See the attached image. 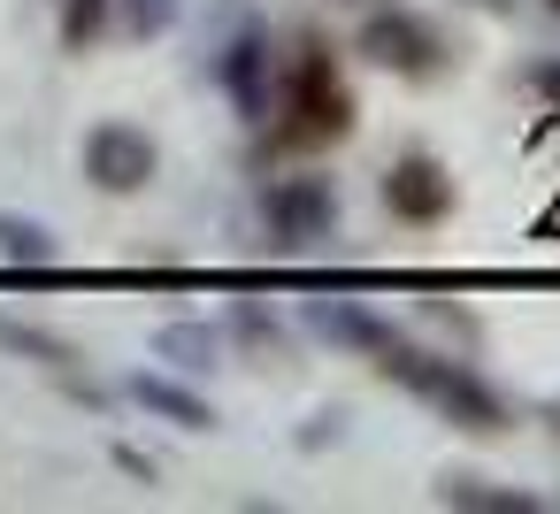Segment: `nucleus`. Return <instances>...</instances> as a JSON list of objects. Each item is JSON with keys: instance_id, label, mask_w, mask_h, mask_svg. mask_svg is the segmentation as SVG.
I'll use <instances>...</instances> for the list:
<instances>
[{"instance_id": "f257e3e1", "label": "nucleus", "mask_w": 560, "mask_h": 514, "mask_svg": "<svg viewBox=\"0 0 560 514\" xmlns=\"http://www.w3.org/2000/svg\"><path fill=\"white\" fill-rule=\"evenodd\" d=\"M346 131H353L346 70H338V55H330L323 39H307V47L292 55V70H284L277 101H269V147H277V154H292V162H307V154L338 147Z\"/></svg>"}, {"instance_id": "f03ea898", "label": "nucleus", "mask_w": 560, "mask_h": 514, "mask_svg": "<svg viewBox=\"0 0 560 514\" xmlns=\"http://www.w3.org/2000/svg\"><path fill=\"white\" fill-rule=\"evenodd\" d=\"M376 369H384L399 392H415L422 407H438V414H445L453 430H468V437H499V430H506V399H499L468 361H445V353H422V346L399 338Z\"/></svg>"}, {"instance_id": "7ed1b4c3", "label": "nucleus", "mask_w": 560, "mask_h": 514, "mask_svg": "<svg viewBox=\"0 0 560 514\" xmlns=\"http://www.w3.org/2000/svg\"><path fill=\"white\" fill-rule=\"evenodd\" d=\"M361 62L369 70H392V78H407V85H430V78H445V62H453V47H445V32L430 24V16H415V9H399V0H376V9L361 16Z\"/></svg>"}, {"instance_id": "20e7f679", "label": "nucleus", "mask_w": 560, "mask_h": 514, "mask_svg": "<svg viewBox=\"0 0 560 514\" xmlns=\"http://www.w3.org/2000/svg\"><path fill=\"white\" fill-rule=\"evenodd\" d=\"M78 170H85V185H93V192L124 200V192H147V185H154V170H162V147H154V131H147V124H124V116H108V124H93V131H85V147H78Z\"/></svg>"}, {"instance_id": "39448f33", "label": "nucleus", "mask_w": 560, "mask_h": 514, "mask_svg": "<svg viewBox=\"0 0 560 514\" xmlns=\"http://www.w3.org/2000/svg\"><path fill=\"white\" fill-rule=\"evenodd\" d=\"M261 223H269V238H277L284 254H307L315 238H330V231H338V185H330V177H315V170L277 177V185L261 192Z\"/></svg>"}, {"instance_id": "423d86ee", "label": "nucleus", "mask_w": 560, "mask_h": 514, "mask_svg": "<svg viewBox=\"0 0 560 514\" xmlns=\"http://www.w3.org/2000/svg\"><path fill=\"white\" fill-rule=\"evenodd\" d=\"M376 192H384V208H392L399 223H415V231H430V223L453 215V170H445L438 154H399Z\"/></svg>"}, {"instance_id": "0eeeda50", "label": "nucleus", "mask_w": 560, "mask_h": 514, "mask_svg": "<svg viewBox=\"0 0 560 514\" xmlns=\"http://www.w3.org/2000/svg\"><path fill=\"white\" fill-rule=\"evenodd\" d=\"M215 78H223V93H231V108L246 116V124H269V32L246 16V32H231V47H223V62H215Z\"/></svg>"}, {"instance_id": "6e6552de", "label": "nucleus", "mask_w": 560, "mask_h": 514, "mask_svg": "<svg viewBox=\"0 0 560 514\" xmlns=\"http://www.w3.org/2000/svg\"><path fill=\"white\" fill-rule=\"evenodd\" d=\"M307 330L330 338V346H346V353H369V361H384V353L407 338L392 315H376V307H361V300H315V307H307Z\"/></svg>"}, {"instance_id": "1a4fd4ad", "label": "nucleus", "mask_w": 560, "mask_h": 514, "mask_svg": "<svg viewBox=\"0 0 560 514\" xmlns=\"http://www.w3.org/2000/svg\"><path fill=\"white\" fill-rule=\"evenodd\" d=\"M124 399H139L147 414H162V422H177V430H215V407H208L192 384H170V376H154V369L124 376Z\"/></svg>"}, {"instance_id": "9d476101", "label": "nucleus", "mask_w": 560, "mask_h": 514, "mask_svg": "<svg viewBox=\"0 0 560 514\" xmlns=\"http://www.w3.org/2000/svg\"><path fill=\"white\" fill-rule=\"evenodd\" d=\"M0 261H9V269H62V238L39 215L0 208Z\"/></svg>"}, {"instance_id": "9b49d317", "label": "nucleus", "mask_w": 560, "mask_h": 514, "mask_svg": "<svg viewBox=\"0 0 560 514\" xmlns=\"http://www.w3.org/2000/svg\"><path fill=\"white\" fill-rule=\"evenodd\" d=\"M0 353H16V361H32L47 376H70L78 369V346L55 338V330H39V323H24V315H0Z\"/></svg>"}, {"instance_id": "f8f14e48", "label": "nucleus", "mask_w": 560, "mask_h": 514, "mask_svg": "<svg viewBox=\"0 0 560 514\" xmlns=\"http://www.w3.org/2000/svg\"><path fill=\"white\" fill-rule=\"evenodd\" d=\"M438 499H445V506H468V514H537V506H545V499L506 491V483H491V476H445Z\"/></svg>"}, {"instance_id": "ddd939ff", "label": "nucleus", "mask_w": 560, "mask_h": 514, "mask_svg": "<svg viewBox=\"0 0 560 514\" xmlns=\"http://www.w3.org/2000/svg\"><path fill=\"white\" fill-rule=\"evenodd\" d=\"M215 330L208 323H170V330H154V353L170 361V369H215Z\"/></svg>"}, {"instance_id": "4468645a", "label": "nucleus", "mask_w": 560, "mask_h": 514, "mask_svg": "<svg viewBox=\"0 0 560 514\" xmlns=\"http://www.w3.org/2000/svg\"><path fill=\"white\" fill-rule=\"evenodd\" d=\"M108 16H116V0H62V55H93L101 47V32H108Z\"/></svg>"}, {"instance_id": "2eb2a0df", "label": "nucleus", "mask_w": 560, "mask_h": 514, "mask_svg": "<svg viewBox=\"0 0 560 514\" xmlns=\"http://www.w3.org/2000/svg\"><path fill=\"white\" fill-rule=\"evenodd\" d=\"M170 9H177V0H124V32L131 39H154L170 24Z\"/></svg>"}, {"instance_id": "dca6fc26", "label": "nucleus", "mask_w": 560, "mask_h": 514, "mask_svg": "<svg viewBox=\"0 0 560 514\" xmlns=\"http://www.w3.org/2000/svg\"><path fill=\"white\" fill-rule=\"evenodd\" d=\"M231 338H254V346H269V338H277V323H269L261 307H238V315H231Z\"/></svg>"}, {"instance_id": "f3484780", "label": "nucleus", "mask_w": 560, "mask_h": 514, "mask_svg": "<svg viewBox=\"0 0 560 514\" xmlns=\"http://www.w3.org/2000/svg\"><path fill=\"white\" fill-rule=\"evenodd\" d=\"M529 93L560 108V62H529Z\"/></svg>"}, {"instance_id": "a211bd4d", "label": "nucleus", "mask_w": 560, "mask_h": 514, "mask_svg": "<svg viewBox=\"0 0 560 514\" xmlns=\"http://www.w3.org/2000/svg\"><path fill=\"white\" fill-rule=\"evenodd\" d=\"M116 468H124V476H139V483H154V460H147V453H131V445H116Z\"/></svg>"}, {"instance_id": "6ab92c4d", "label": "nucleus", "mask_w": 560, "mask_h": 514, "mask_svg": "<svg viewBox=\"0 0 560 514\" xmlns=\"http://www.w3.org/2000/svg\"><path fill=\"white\" fill-rule=\"evenodd\" d=\"M468 9H483V16H514V0H468Z\"/></svg>"}, {"instance_id": "aec40b11", "label": "nucleus", "mask_w": 560, "mask_h": 514, "mask_svg": "<svg viewBox=\"0 0 560 514\" xmlns=\"http://www.w3.org/2000/svg\"><path fill=\"white\" fill-rule=\"evenodd\" d=\"M346 9H376V0H346Z\"/></svg>"}, {"instance_id": "412c9836", "label": "nucleus", "mask_w": 560, "mask_h": 514, "mask_svg": "<svg viewBox=\"0 0 560 514\" xmlns=\"http://www.w3.org/2000/svg\"><path fill=\"white\" fill-rule=\"evenodd\" d=\"M545 9H552V16H560V0H545Z\"/></svg>"}]
</instances>
